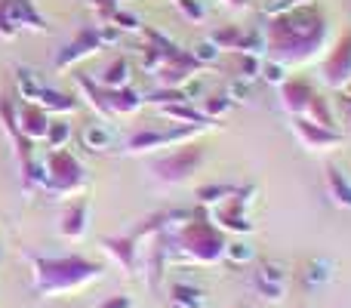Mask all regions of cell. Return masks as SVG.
Returning a JSON list of instances; mask_svg holds the SVG:
<instances>
[{
	"label": "cell",
	"instance_id": "1",
	"mask_svg": "<svg viewBox=\"0 0 351 308\" xmlns=\"http://www.w3.org/2000/svg\"><path fill=\"white\" fill-rule=\"evenodd\" d=\"M268 56L284 65H302L321 56V49L330 43L327 16L317 3H299L290 12H280L265 28Z\"/></svg>",
	"mask_w": 351,
	"mask_h": 308
},
{
	"label": "cell",
	"instance_id": "2",
	"mask_svg": "<svg viewBox=\"0 0 351 308\" xmlns=\"http://www.w3.org/2000/svg\"><path fill=\"white\" fill-rule=\"evenodd\" d=\"M31 274H34V293L37 296H71L96 281L105 278V265L86 256H37L28 253Z\"/></svg>",
	"mask_w": 351,
	"mask_h": 308
},
{
	"label": "cell",
	"instance_id": "3",
	"mask_svg": "<svg viewBox=\"0 0 351 308\" xmlns=\"http://www.w3.org/2000/svg\"><path fill=\"white\" fill-rule=\"evenodd\" d=\"M225 244H228V235H225L210 219V213H204V206H200V210H194L191 219L176 231L173 247H167V250L182 262L216 265V262L225 259Z\"/></svg>",
	"mask_w": 351,
	"mask_h": 308
},
{
	"label": "cell",
	"instance_id": "4",
	"mask_svg": "<svg viewBox=\"0 0 351 308\" xmlns=\"http://www.w3.org/2000/svg\"><path fill=\"white\" fill-rule=\"evenodd\" d=\"M86 185H90V176L77 161V154H71L68 148H53L47 157V191L43 194L56 200H71L84 194Z\"/></svg>",
	"mask_w": 351,
	"mask_h": 308
},
{
	"label": "cell",
	"instance_id": "5",
	"mask_svg": "<svg viewBox=\"0 0 351 308\" xmlns=\"http://www.w3.org/2000/svg\"><path fill=\"white\" fill-rule=\"evenodd\" d=\"M206 161V148L197 145V142H182L179 148H173L170 154H164L158 163H154V173H158L160 182L167 185H182L188 182Z\"/></svg>",
	"mask_w": 351,
	"mask_h": 308
},
{
	"label": "cell",
	"instance_id": "6",
	"mask_svg": "<svg viewBox=\"0 0 351 308\" xmlns=\"http://www.w3.org/2000/svg\"><path fill=\"white\" fill-rule=\"evenodd\" d=\"M253 194H256V185H241V188L234 185V191L222 204H216L210 219L225 235H250L253 231V222H250V200H253Z\"/></svg>",
	"mask_w": 351,
	"mask_h": 308
},
{
	"label": "cell",
	"instance_id": "7",
	"mask_svg": "<svg viewBox=\"0 0 351 308\" xmlns=\"http://www.w3.org/2000/svg\"><path fill=\"white\" fill-rule=\"evenodd\" d=\"M206 127H185L179 123L176 130H139L127 139V154H145V152H158V148H173L182 142H191L197 133H204Z\"/></svg>",
	"mask_w": 351,
	"mask_h": 308
},
{
	"label": "cell",
	"instance_id": "8",
	"mask_svg": "<svg viewBox=\"0 0 351 308\" xmlns=\"http://www.w3.org/2000/svg\"><path fill=\"white\" fill-rule=\"evenodd\" d=\"M99 49H102V40H99V28L96 25H86V28L77 31V37H74L71 43H68L65 49H59V56L53 59V65L59 68V71H68V68H74L77 62L90 59V56H96Z\"/></svg>",
	"mask_w": 351,
	"mask_h": 308
},
{
	"label": "cell",
	"instance_id": "9",
	"mask_svg": "<svg viewBox=\"0 0 351 308\" xmlns=\"http://www.w3.org/2000/svg\"><path fill=\"white\" fill-rule=\"evenodd\" d=\"M293 133H296V139L302 142L308 152H330V148L346 142V136H342L339 130L321 127V123L308 121V117H293Z\"/></svg>",
	"mask_w": 351,
	"mask_h": 308
},
{
	"label": "cell",
	"instance_id": "10",
	"mask_svg": "<svg viewBox=\"0 0 351 308\" xmlns=\"http://www.w3.org/2000/svg\"><path fill=\"white\" fill-rule=\"evenodd\" d=\"M324 80L333 90H346L351 84V31L336 40V47L330 49L327 62H324Z\"/></svg>",
	"mask_w": 351,
	"mask_h": 308
},
{
	"label": "cell",
	"instance_id": "11",
	"mask_svg": "<svg viewBox=\"0 0 351 308\" xmlns=\"http://www.w3.org/2000/svg\"><path fill=\"white\" fill-rule=\"evenodd\" d=\"M256 290L265 303H280L287 290V265L280 259H259L256 265Z\"/></svg>",
	"mask_w": 351,
	"mask_h": 308
},
{
	"label": "cell",
	"instance_id": "12",
	"mask_svg": "<svg viewBox=\"0 0 351 308\" xmlns=\"http://www.w3.org/2000/svg\"><path fill=\"white\" fill-rule=\"evenodd\" d=\"M278 90H280V105H284V111H290L293 117L308 115L311 102H315V96H317L315 86H311L305 78H287Z\"/></svg>",
	"mask_w": 351,
	"mask_h": 308
},
{
	"label": "cell",
	"instance_id": "13",
	"mask_svg": "<svg viewBox=\"0 0 351 308\" xmlns=\"http://www.w3.org/2000/svg\"><path fill=\"white\" fill-rule=\"evenodd\" d=\"M0 12H3L6 22H10L16 31L28 28V31H40V34L49 31L47 19L37 12V6L31 3V0H0Z\"/></svg>",
	"mask_w": 351,
	"mask_h": 308
},
{
	"label": "cell",
	"instance_id": "14",
	"mask_svg": "<svg viewBox=\"0 0 351 308\" xmlns=\"http://www.w3.org/2000/svg\"><path fill=\"white\" fill-rule=\"evenodd\" d=\"M86 228H90V200H86L84 194H77V198H71V204L65 206V213H62L59 231L68 241H84Z\"/></svg>",
	"mask_w": 351,
	"mask_h": 308
},
{
	"label": "cell",
	"instance_id": "15",
	"mask_svg": "<svg viewBox=\"0 0 351 308\" xmlns=\"http://www.w3.org/2000/svg\"><path fill=\"white\" fill-rule=\"evenodd\" d=\"M49 111H43L37 102H19V133L28 136L31 142H43L49 130Z\"/></svg>",
	"mask_w": 351,
	"mask_h": 308
},
{
	"label": "cell",
	"instance_id": "16",
	"mask_svg": "<svg viewBox=\"0 0 351 308\" xmlns=\"http://www.w3.org/2000/svg\"><path fill=\"white\" fill-rule=\"evenodd\" d=\"M102 250L123 268V272H136V253H139V241L130 235H117V237H102Z\"/></svg>",
	"mask_w": 351,
	"mask_h": 308
},
{
	"label": "cell",
	"instance_id": "17",
	"mask_svg": "<svg viewBox=\"0 0 351 308\" xmlns=\"http://www.w3.org/2000/svg\"><path fill=\"white\" fill-rule=\"evenodd\" d=\"M37 105H40L43 111H49V115H74V111H80V99L71 96V93H62V90H53V86H43L40 96H37Z\"/></svg>",
	"mask_w": 351,
	"mask_h": 308
},
{
	"label": "cell",
	"instance_id": "18",
	"mask_svg": "<svg viewBox=\"0 0 351 308\" xmlns=\"http://www.w3.org/2000/svg\"><path fill=\"white\" fill-rule=\"evenodd\" d=\"M74 80H77V86H80V93H84V99H86V105H90L96 115H102V117H114L111 115V105H108V90H105L99 80H93V78H84V74H74Z\"/></svg>",
	"mask_w": 351,
	"mask_h": 308
},
{
	"label": "cell",
	"instance_id": "19",
	"mask_svg": "<svg viewBox=\"0 0 351 308\" xmlns=\"http://www.w3.org/2000/svg\"><path fill=\"white\" fill-rule=\"evenodd\" d=\"M77 139H80V145L86 148V152H93V154H105L111 148V142H114V133H111L105 123H96V121H90V123H84V130L77 133Z\"/></svg>",
	"mask_w": 351,
	"mask_h": 308
},
{
	"label": "cell",
	"instance_id": "20",
	"mask_svg": "<svg viewBox=\"0 0 351 308\" xmlns=\"http://www.w3.org/2000/svg\"><path fill=\"white\" fill-rule=\"evenodd\" d=\"M108 105L114 117H127V115H136L145 105V96L136 93L133 86H121V90H108Z\"/></svg>",
	"mask_w": 351,
	"mask_h": 308
},
{
	"label": "cell",
	"instance_id": "21",
	"mask_svg": "<svg viewBox=\"0 0 351 308\" xmlns=\"http://www.w3.org/2000/svg\"><path fill=\"white\" fill-rule=\"evenodd\" d=\"M160 115L170 117L176 123H185V127H210L213 121H206L204 111L194 108L191 102H173V105H160Z\"/></svg>",
	"mask_w": 351,
	"mask_h": 308
},
{
	"label": "cell",
	"instance_id": "22",
	"mask_svg": "<svg viewBox=\"0 0 351 308\" xmlns=\"http://www.w3.org/2000/svg\"><path fill=\"white\" fill-rule=\"evenodd\" d=\"M130 74H133L130 59L127 56H117V59H111V65L105 68L96 80L105 86V90H121V86H130Z\"/></svg>",
	"mask_w": 351,
	"mask_h": 308
},
{
	"label": "cell",
	"instance_id": "23",
	"mask_svg": "<svg viewBox=\"0 0 351 308\" xmlns=\"http://www.w3.org/2000/svg\"><path fill=\"white\" fill-rule=\"evenodd\" d=\"M327 188H330V200L336 206L351 210V179L339 167H327Z\"/></svg>",
	"mask_w": 351,
	"mask_h": 308
},
{
	"label": "cell",
	"instance_id": "24",
	"mask_svg": "<svg viewBox=\"0 0 351 308\" xmlns=\"http://www.w3.org/2000/svg\"><path fill=\"white\" fill-rule=\"evenodd\" d=\"M302 281L305 287L317 290V287H327L333 281V262L324 259V256H315V259L305 262V272H302Z\"/></svg>",
	"mask_w": 351,
	"mask_h": 308
},
{
	"label": "cell",
	"instance_id": "25",
	"mask_svg": "<svg viewBox=\"0 0 351 308\" xmlns=\"http://www.w3.org/2000/svg\"><path fill=\"white\" fill-rule=\"evenodd\" d=\"M170 303L173 308H206V296L200 287L194 284H173L170 287Z\"/></svg>",
	"mask_w": 351,
	"mask_h": 308
},
{
	"label": "cell",
	"instance_id": "26",
	"mask_svg": "<svg viewBox=\"0 0 351 308\" xmlns=\"http://www.w3.org/2000/svg\"><path fill=\"white\" fill-rule=\"evenodd\" d=\"M43 86L47 84H43L34 71H28V68H19L16 71V96L22 99V102H37V96H40Z\"/></svg>",
	"mask_w": 351,
	"mask_h": 308
},
{
	"label": "cell",
	"instance_id": "27",
	"mask_svg": "<svg viewBox=\"0 0 351 308\" xmlns=\"http://www.w3.org/2000/svg\"><path fill=\"white\" fill-rule=\"evenodd\" d=\"M231 108H234V102L225 93H213V96L200 99V111H204L206 121H225L231 115Z\"/></svg>",
	"mask_w": 351,
	"mask_h": 308
},
{
	"label": "cell",
	"instance_id": "28",
	"mask_svg": "<svg viewBox=\"0 0 351 308\" xmlns=\"http://www.w3.org/2000/svg\"><path fill=\"white\" fill-rule=\"evenodd\" d=\"M231 191H234V185H228V182H213V185H200L197 191H194V200H197V206H216V204H222Z\"/></svg>",
	"mask_w": 351,
	"mask_h": 308
},
{
	"label": "cell",
	"instance_id": "29",
	"mask_svg": "<svg viewBox=\"0 0 351 308\" xmlns=\"http://www.w3.org/2000/svg\"><path fill=\"white\" fill-rule=\"evenodd\" d=\"M243 34H247V31H241L237 25H222V28L210 31V40L216 43L219 49H231V53H237V49L243 47Z\"/></svg>",
	"mask_w": 351,
	"mask_h": 308
},
{
	"label": "cell",
	"instance_id": "30",
	"mask_svg": "<svg viewBox=\"0 0 351 308\" xmlns=\"http://www.w3.org/2000/svg\"><path fill=\"white\" fill-rule=\"evenodd\" d=\"M0 121H3V130L10 133V139H22V133H19V102L12 96H3L0 99Z\"/></svg>",
	"mask_w": 351,
	"mask_h": 308
},
{
	"label": "cell",
	"instance_id": "31",
	"mask_svg": "<svg viewBox=\"0 0 351 308\" xmlns=\"http://www.w3.org/2000/svg\"><path fill=\"white\" fill-rule=\"evenodd\" d=\"M71 136H74V130H71V123L65 121V117H59V121H49V130H47V148L53 152V148H65L68 142H71Z\"/></svg>",
	"mask_w": 351,
	"mask_h": 308
},
{
	"label": "cell",
	"instance_id": "32",
	"mask_svg": "<svg viewBox=\"0 0 351 308\" xmlns=\"http://www.w3.org/2000/svg\"><path fill=\"white\" fill-rule=\"evenodd\" d=\"M234 65H237V74L234 78L241 80H259V71H262V59L259 56H250V53H234Z\"/></svg>",
	"mask_w": 351,
	"mask_h": 308
},
{
	"label": "cell",
	"instance_id": "33",
	"mask_svg": "<svg viewBox=\"0 0 351 308\" xmlns=\"http://www.w3.org/2000/svg\"><path fill=\"white\" fill-rule=\"evenodd\" d=\"M225 259L234 262V265H247V262L256 259V250H253V244L237 241V237H234V241L225 244Z\"/></svg>",
	"mask_w": 351,
	"mask_h": 308
},
{
	"label": "cell",
	"instance_id": "34",
	"mask_svg": "<svg viewBox=\"0 0 351 308\" xmlns=\"http://www.w3.org/2000/svg\"><path fill=\"white\" fill-rule=\"evenodd\" d=\"M308 121H315V123H321V127H330V130H336V121H333V108L327 105V99L324 96H315V102H311V108H308Z\"/></svg>",
	"mask_w": 351,
	"mask_h": 308
},
{
	"label": "cell",
	"instance_id": "35",
	"mask_svg": "<svg viewBox=\"0 0 351 308\" xmlns=\"http://www.w3.org/2000/svg\"><path fill=\"white\" fill-rule=\"evenodd\" d=\"M259 78L265 80V84H271V86H280L287 80V65L284 62H278V59H268V62H262V71H259Z\"/></svg>",
	"mask_w": 351,
	"mask_h": 308
},
{
	"label": "cell",
	"instance_id": "36",
	"mask_svg": "<svg viewBox=\"0 0 351 308\" xmlns=\"http://www.w3.org/2000/svg\"><path fill=\"white\" fill-rule=\"evenodd\" d=\"M191 56L200 62V68H204V65H216V62H219V56H222V49H219L216 43H213L210 37H206V40H200L197 47L191 49Z\"/></svg>",
	"mask_w": 351,
	"mask_h": 308
},
{
	"label": "cell",
	"instance_id": "37",
	"mask_svg": "<svg viewBox=\"0 0 351 308\" xmlns=\"http://www.w3.org/2000/svg\"><path fill=\"white\" fill-rule=\"evenodd\" d=\"M108 22H111V25H117L121 31H142V19L136 16V12H130V10H121V6H117V10L111 12Z\"/></svg>",
	"mask_w": 351,
	"mask_h": 308
},
{
	"label": "cell",
	"instance_id": "38",
	"mask_svg": "<svg viewBox=\"0 0 351 308\" xmlns=\"http://www.w3.org/2000/svg\"><path fill=\"white\" fill-rule=\"evenodd\" d=\"M176 6H179V12L188 19V22H204L206 19V6L200 3V0H176Z\"/></svg>",
	"mask_w": 351,
	"mask_h": 308
},
{
	"label": "cell",
	"instance_id": "39",
	"mask_svg": "<svg viewBox=\"0 0 351 308\" xmlns=\"http://www.w3.org/2000/svg\"><path fill=\"white\" fill-rule=\"evenodd\" d=\"M225 96H228L231 102H250V80L234 78L228 84V93H225Z\"/></svg>",
	"mask_w": 351,
	"mask_h": 308
},
{
	"label": "cell",
	"instance_id": "40",
	"mask_svg": "<svg viewBox=\"0 0 351 308\" xmlns=\"http://www.w3.org/2000/svg\"><path fill=\"white\" fill-rule=\"evenodd\" d=\"M96 28H99V40H102V47L117 43L121 40V34H123V31L117 28V25H111V22H102V25H96Z\"/></svg>",
	"mask_w": 351,
	"mask_h": 308
},
{
	"label": "cell",
	"instance_id": "41",
	"mask_svg": "<svg viewBox=\"0 0 351 308\" xmlns=\"http://www.w3.org/2000/svg\"><path fill=\"white\" fill-rule=\"evenodd\" d=\"M93 6L99 10V19H102V22H108L111 12L117 10V0H93Z\"/></svg>",
	"mask_w": 351,
	"mask_h": 308
},
{
	"label": "cell",
	"instance_id": "42",
	"mask_svg": "<svg viewBox=\"0 0 351 308\" xmlns=\"http://www.w3.org/2000/svg\"><path fill=\"white\" fill-rule=\"evenodd\" d=\"M102 308H133V299L130 296H111V299H105Z\"/></svg>",
	"mask_w": 351,
	"mask_h": 308
},
{
	"label": "cell",
	"instance_id": "43",
	"mask_svg": "<svg viewBox=\"0 0 351 308\" xmlns=\"http://www.w3.org/2000/svg\"><path fill=\"white\" fill-rule=\"evenodd\" d=\"M0 37H16V28H12L10 22H6L3 12H0Z\"/></svg>",
	"mask_w": 351,
	"mask_h": 308
},
{
	"label": "cell",
	"instance_id": "44",
	"mask_svg": "<svg viewBox=\"0 0 351 308\" xmlns=\"http://www.w3.org/2000/svg\"><path fill=\"white\" fill-rule=\"evenodd\" d=\"M228 3H231V6H237V10H243V6H247L250 0H228Z\"/></svg>",
	"mask_w": 351,
	"mask_h": 308
},
{
	"label": "cell",
	"instance_id": "45",
	"mask_svg": "<svg viewBox=\"0 0 351 308\" xmlns=\"http://www.w3.org/2000/svg\"><path fill=\"white\" fill-rule=\"evenodd\" d=\"M342 105H346V111H348V117H351V99L348 96H342Z\"/></svg>",
	"mask_w": 351,
	"mask_h": 308
},
{
	"label": "cell",
	"instance_id": "46",
	"mask_svg": "<svg viewBox=\"0 0 351 308\" xmlns=\"http://www.w3.org/2000/svg\"><path fill=\"white\" fill-rule=\"evenodd\" d=\"M0 262H3V247H0Z\"/></svg>",
	"mask_w": 351,
	"mask_h": 308
},
{
	"label": "cell",
	"instance_id": "47",
	"mask_svg": "<svg viewBox=\"0 0 351 308\" xmlns=\"http://www.w3.org/2000/svg\"><path fill=\"white\" fill-rule=\"evenodd\" d=\"M241 308H247V305H241Z\"/></svg>",
	"mask_w": 351,
	"mask_h": 308
}]
</instances>
